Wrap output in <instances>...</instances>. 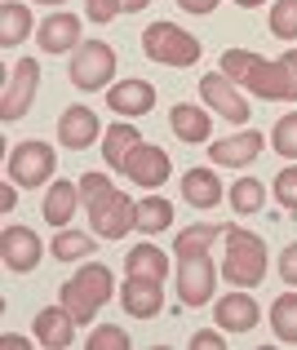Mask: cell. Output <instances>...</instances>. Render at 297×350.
I'll list each match as a JSON object with an SVG mask.
<instances>
[{
  "instance_id": "6da1fadb",
  "label": "cell",
  "mask_w": 297,
  "mask_h": 350,
  "mask_svg": "<svg viewBox=\"0 0 297 350\" xmlns=\"http://www.w3.org/2000/svg\"><path fill=\"white\" fill-rule=\"evenodd\" d=\"M222 71L240 89L266 98V103H297V49H289L275 62H266L253 49H227L222 53Z\"/></svg>"
},
{
  "instance_id": "7a4b0ae2",
  "label": "cell",
  "mask_w": 297,
  "mask_h": 350,
  "mask_svg": "<svg viewBox=\"0 0 297 350\" xmlns=\"http://www.w3.org/2000/svg\"><path fill=\"white\" fill-rule=\"evenodd\" d=\"M80 182V200L89 208V226L98 239H125L129 231H138V204L107 178V173H85Z\"/></svg>"
},
{
  "instance_id": "3957f363",
  "label": "cell",
  "mask_w": 297,
  "mask_h": 350,
  "mask_svg": "<svg viewBox=\"0 0 297 350\" xmlns=\"http://www.w3.org/2000/svg\"><path fill=\"white\" fill-rule=\"evenodd\" d=\"M111 293H116V275H111L102 262H85L67 284H62V306L71 310L76 324H89V319L111 301Z\"/></svg>"
},
{
  "instance_id": "277c9868",
  "label": "cell",
  "mask_w": 297,
  "mask_h": 350,
  "mask_svg": "<svg viewBox=\"0 0 297 350\" xmlns=\"http://www.w3.org/2000/svg\"><path fill=\"white\" fill-rule=\"evenodd\" d=\"M222 275H227L231 288H257V284L266 280V244H262V235L244 231V226H227Z\"/></svg>"
},
{
  "instance_id": "5b68a950",
  "label": "cell",
  "mask_w": 297,
  "mask_h": 350,
  "mask_svg": "<svg viewBox=\"0 0 297 350\" xmlns=\"http://www.w3.org/2000/svg\"><path fill=\"white\" fill-rule=\"evenodd\" d=\"M142 53L151 62H160V67H196L204 44L178 23H151L142 31Z\"/></svg>"
},
{
  "instance_id": "8992f818",
  "label": "cell",
  "mask_w": 297,
  "mask_h": 350,
  "mask_svg": "<svg viewBox=\"0 0 297 350\" xmlns=\"http://www.w3.org/2000/svg\"><path fill=\"white\" fill-rule=\"evenodd\" d=\"M67 76H71V85H76L80 94H98V89H107L111 76H116V49H111L107 40H80V49L71 53Z\"/></svg>"
},
{
  "instance_id": "52a82bcc",
  "label": "cell",
  "mask_w": 297,
  "mask_h": 350,
  "mask_svg": "<svg viewBox=\"0 0 297 350\" xmlns=\"http://www.w3.org/2000/svg\"><path fill=\"white\" fill-rule=\"evenodd\" d=\"M36 89H40V62L36 58H18L14 71H5V94H0V120L14 124L31 111Z\"/></svg>"
},
{
  "instance_id": "ba28073f",
  "label": "cell",
  "mask_w": 297,
  "mask_h": 350,
  "mask_svg": "<svg viewBox=\"0 0 297 350\" xmlns=\"http://www.w3.org/2000/svg\"><path fill=\"white\" fill-rule=\"evenodd\" d=\"M9 182H18V187H44V182L58 173V160H53V146L49 142H18L14 151H9Z\"/></svg>"
},
{
  "instance_id": "9c48e42d",
  "label": "cell",
  "mask_w": 297,
  "mask_h": 350,
  "mask_svg": "<svg viewBox=\"0 0 297 350\" xmlns=\"http://www.w3.org/2000/svg\"><path fill=\"white\" fill-rule=\"evenodd\" d=\"M213 257L209 253H182L178 257V297L182 306H209L213 301Z\"/></svg>"
},
{
  "instance_id": "30bf717a",
  "label": "cell",
  "mask_w": 297,
  "mask_h": 350,
  "mask_svg": "<svg viewBox=\"0 0 297 350\" xmlns=\"http://www.w3.org/2000/svg\"><path fill=\"white\" fill-rule=\"evenodd\" d=\"M200 98H204V107L209 111H218L222 120H231V124H244L248 116V98L240 94V85L227 76V71H218V76H204L200 80Z\"/></svg>"
},
{
  "instance_id": "8fae6325",
  "label": "cell",
  "mask_w": 297,
  "mask_h": 350,
  "mask_svg": "<svg viewBox=\"0 0 297 350\" xmlns=\"http://www.w3.org/2000/svg\"><path fill=\"white\" fill-rule=\"evenodd\" d=\"M40 257H44V244L31 226H5L0 231V262H5V271L27 275L40 266Z\"/></svg>"
},
{
  "instance_id": "7c38bea8",
  "label": "cell",
  "mask_w": 297,
  "mask_h": 350,
  "mask_svg": "<svg viewBox=\"0 0 297 350\" xmlns=\"http://www.w3.org/2000/svg\"><path fill=\"white\" fill-rule=\"evenodd\" d=\"M266 137L257 133V129H244V133L235 137H218V142L209 146V160L213 164H227V169H244V164H253L257 155H262Z\"/></svg>"
},
{
  "instance_id": "4fadbf2b",
  "label": "cell",
  "mask_w": 297,
  "mask_h": 350,
  "mask_svg": "<svg viewBox=\"0 0 297 350\" xmlns=\"http://www.w3.org/2000/svg\"><path fill=\"white\" fill-rule=\"evenodd\" d=\"M155 107V85L151 80H120L107 89V111H120V120L146 116Z\"/></svg>"
},
{
  "instance_id": "5bb4252c",
  "label": "cell",
  "mask_w": 297,
  "mask_h": 350,
  "mask_svg": "<svg viewBox=\"0 0 297 350\" xmlns=\"http://www.w3.org/2000/svg\"><path fill=\"white\" fill-rule=\"evenodd\" d=\"M169 169H173L169 155H164L160 146H146V142L125 160V178L138 182V187H146V191H155L160 182H169Z\"/></svg>"
},
{
  "instance_id": "9a60e30c",
  "label": "cell",
  "mask_w": 297,
  "mask_h": 350,
  "mask_svg": "<svg viewBox=\"0 0 297 350\" xmlns=\"http://www.w3.org/2000/svg\"><path fill=\"white\" fill-rule=\"evenodd\" d=\"M98 137H102V124L89 107H67V111L58 116V142L67 146V151H85Z\"/></svg>"
},
{
  "instance_id": "2e32d148",
  "label": "cell",
  "mask_w": 297,
  "mask_h": 350,
  "mask_svg": "<svg viewBox=\"0 0 297 350\" xmlns=\"http://www.w3.org/2000/svg\"><path fill=\"white\" fill-rule=\"evenodd\" d=\"M36 44L44 53H76L80 49V18L76 14H49L36 27Z\"/></svg>"
},
{
  "instance_id": "e0dca14e",
  "label": "cell",
  "mask_w": 297,
  "mask_h": 350,
  "mask_svg": "<svg viewBox=\"0 0 297 350\" xmlns=\"http://www.w3.org/2000/svg\"><path fill=\"white\" fill-rule=\"evenodd\" d=\"M257 319H262V310H257L253 293H231V297L218 301V310H213V324L222 328V333H248V328H257Z\"/></svg>"
},
{
  "instance_id": "ac0fdd59",
  "label": "cell",
  "mask_w": 297,
  "mask_h": 350,
  "mask_svg": "<svg viewBox=\"0 0 297 350\" xmlns=\"http://www.w3.org/2000/svg\"><path fill=\"white\" fill-rule=\"evenodd\" d=\"M120 301H125V315L151 319V315H160V306H164V284L125 275V293H120Z\"/></svg>"
},
{
  "instance_id": "d6986e66",
  "label": "cell",
  "mask_w": 297,
  "mask_h": 350,
  "mask_svg": "<svg viewBox=\"0 0 297 350\" xmlns=\"http://www.w3.org/2000/svg\"><path fill=\"white\" fill-rule=\"evenodd\" d=\"M36 342L49 350H67L76 346V319H71L67 306H44L36 315Z\"/></svg>"
},
{
  "instance_id": "ffe728a7",
  "label": "cell",
  "mask_w": 297,
  "mask_h": 350,
  "mask_svg": "<svg viewBox=\"0 0 297 350\" xmlns=\"http://www.w3.org/2000/svg\"><path fill=\"white\" fill-rule=\"evenodd\" d=\"M142 146V133H138L129 120H120V124H111L107 133H102V160L111 164L116 173H125V160Z\"/></svg>"
},
{
  "instance_id": "44dd1931",
  "label": "cell",
  "mask_w": 297,
  "mask_h": 350,
  "mask_svg": "<svg viewBox=\"0 0 297 350\" xmlns=\"http://www.w3.org/2000/svg\"><path fill=\"white\" fill-rule=\"evenodd\" d=\"M222 182L213 169H187V178H182V200H187L191 208H218L222 204Z\"/></svg>"
},
{
  "instance_id": "7402d4cb",
  "label": "cell",
  "mask_w": 297,
  "mask_h": 350,
  "mask_svg": "<svg viewBox=\"0 0 297 350\" xmlns=\"http://www.w3.org/2000/svg\"><path fill=\"white\" fill-rule=\"evenodd\" d=\"M76 204H80V182H53L44 191V222L49 226H67L76 217Z\"/></svg>"
},
{
  "instance_id": "603a6c76",
  "label": "cell",
  "mask_w": 297,
  "mask_h": 350,
  "mask_svg": "<svg viewBox=\"0 0 297 350\" xmlns=\"http://www.w3.org/2000/svg\"><path fill=\"white\" fill-rule=\"evenodd\" d=\"M169 129H173V137H182V142H209V129H213V120L209 111H200V107H191V103H178L169 111Z\"/></svg>"
},
{
  "instance_id": "cb8c5ba5",
  "label": "cell",
  "mask_w": 297,
  "mask_h": 350,
  "mask_svg": "<svg viewBox=\"0 0 297 350\" xmlns=\"http://www.w3.org/2000/svg\"><path fill=\"white\" fill-rule=\"evenodd\" d=\"M125 275L164 284V275H169V257H164L155 244H138V248H129V257H125Z\"/></svg>"
},
{
  "instance_id": "d4e9b609",
  "label": "cell",
  "mask_w": 297,
  "mask_h": 350,
  "mask_svg": "<svg viewBox=\"0 0 297 350\" xmlns=\"http://www.w3.org/2000/svg\"><path fill=\"white\" fill-rule=\"evenodd\" d=\"M27 36H31V9L18 5V0H5V5H0V44L14 49Z\"/></svg>"
},
{
  "instance_id": "484cf974",
  "label": "cell",
  "mask_w": 297,
  "mask_h": 350,
  "mask_svg": "<svg viewBox=\"0 0 297 350\" xmlns=\"http://www.w3.org/2000/svg\"><path fill=\"white\" fill-rule=\"evenodd\" d=\"M271 333L284 346H297V293H280L271 301Z\"/></svg>"
},
{
  "instance_id": "4316f807",
  "label": "cell",
  "mask_w": 297,
  "mask_h": 350,
  "mask_svg": "<svg viewBox=\"0 0 297 350\" xmlns=\"http://www.w3.org/2000/svg\"><path fill=\"white\" fill-rule=\"evenodd\" d=\"M262 204H266L262 178H240V182H231V208H235L240 217H253Z\"/></svg>"
},
{
  "instance_id": "83f0119b",
  "label": "cell",
  "mask_w": 297,
  "mask_h": 350,
  "mask_svg": "<svg viewBox=\"0 0 297 350\" xmlns=\"http://www.w3.org/2000/svg\"><path fill=\"white\" fill-rule=\"evenodd\" d=\"M218 235H227V226H218V222H196V226H187V231H178V239H173V253H209V244Z\"/></svg>"
},
{
  "instance_id": "f1b7e54d",
  "label": "cell",
  "mask_w": 297,
  "mask_h": 350,
  "mask_svg": "<svg viewBox=\"0 0 297 350\" xmlns=\"http://www.w3.org/2000/svg\"><path fill=\"white\" fill-rule=\"evenodd\" d=\"M58 262H80V257L98 253V244L89 239V231H58L53 235V248H49Z\"/></svg>"
},
{
  "instance_id": "f546056e",
  "label": "cell",
  "mask_w": 297,
  "mask_h": 350,
  "mask_svg": "<svg viewBox=\"0 0 297 350\" xmlns=\"http://www.w3.org/2000/svg\"><path fill=\"white\" fill-rule=\"evenodd\" d=\"M169 222H173V204H169V200L151 196V200H142V204H138V231H146V235H160Z\"/></svg>"
},
{
  "instance_id": "4dcf8cb0",
  "label": "cell",
  "mask_w": 297,
  "mask_h": 350,
  "mask_svg": "<svg viewBox=\"0 0 297 350\" xmlns=\"http://www.w3.org/2000/svg\"><path fill=\"white\" fill-rule=\"evenodd\" d=\"M271 36L275 40H297V0H275L271 5Z\"/></svg>"
},
{
  "instance_id": "1f68e13d",
  "label": "cell",
  "mask_w": 297,
  "mask_h": 350,
  "mask_svg": "<svg viewBox=\"0 0 297 350\" xmlns=\"http://www.w3.org/2000/svg\"><path fill=\"white\" fill-rule=\"evenodd\" d=\"M271 146L284 155V160H297V111H289V116L275 120V129H271Z\"/></svg>"
},
{
  "instance_id": "d6a6232c",
  "label": "cell",
  "mask_w": 297,
  "mask_h": 350,
  "mask_svg": "<svg viewBox=\"0 0 297 350\" xmlns=\"http://www.w3.org/2000/svg\"><path fill=\"white\" fill-rule=\"evenodd\" d=\"M89 350H129V333L120 324H102L89 333Z\"/></svg>"
},
{
  "instance_id": "836d02e7",
  "label": "cell",
  "mask_w": 297,
  "mask_h": 350,
  "mask_svg": "<svg viewBox=\"0 0 297 350\" xmlns=\"http://www.w3.org/2000/svg\"><path fill=\"white\" fill-rule=\"evenodd\" d=\"M275 200H280V208L297 213V164H289V169L275 173Z\"/></svg>"
},
{
  "instance_id": "e575fe53",
  "label": "cell",
  "mask_w": 297,
  "mask_h": 350,
  "mask_svg": "<svg viewBox=\"0 0 297 350\" xmlns=\"http://www.w3.org/2000/svg\"><path fill=\"white\" fill-rule=\"evenodd\" d=\"M85 14H89V23H111V18L125 14V5L120 0H85Z\"/></svg>"
},
{
  "instance_id": "d590c367",
  "label": "cell",
  "mask_w": 297,
  "mask_h": 350,
  "mask_svg": "<svg viewBox=\"0 0 297 350\" xmlns=\"http://www.w3.org/2000/svg\"><path fill=\"white\" fill-rule=\"evenodd\" d=\"M280 280L289 284V288H297V244H289L280 253Z\"/></svg>"
},
{
  "instance_id": "8d00e7d4",
  "label": "cell",
  "mask_w": 297,
  "mask_h": 350,
  "mask_svg": "<svg viewBox=\"0 0 297 350\" xmlns=\"http://www.w3.org/2000/svg\"><path fill=\"white\" fill-rule=\"evenodd\" d=\"M191 346L196 350H218V346H227V333H222V328H204V333L191 337Z\"/></svg>"
},
{
  "instance_id": "74e56055",
  "label": "cell",
  "mask_w": 297,
  "mask_h": 350,
  "mask_svg": "<svg viewBox=\"0 0 297 350\" xmlns=\"http://www.w3.org/2000/svg\"><path fill=\"white\" fill-rule=\"evenodd\" d=\"M182 14H213L218 9V0H178Z\"/></svg>"
},
{
  "instance_id": "f35d334b",
  "label": "cell",
  "mask_w": 297,
  "mask_h": 350,
  "mask_svg": "<svg viewBox=\"0 0 297 350\" xmlns=\"http://www.w3.org/2000/svg\"><path fill=\"white\" fill-rule=\"evenodd\" d=\"M120 5H125V14H138V9H146L151 0H120Z\"/></svg>"
},
{
  "instance_id": "ab89813d",
  "label": "cell",
  "mask_w": 297,
  "mask_h": 350,
  "mask_svg": "<svg viewBox=\"0 0 297 350\" xmlns=\"http://www.w3.org/2000/svg\"><path fill=\"white\" fill-rule=\"evenodd\" d=\"M0 208H5V213L14 208V187H5V191H0Z\"/></svg>"
},
{
  "instance_id": "60d3db41",
  "label": "cell",
  "mask_w": 297,
  "mask_h": 350,
  "mask_svg": "<svg viewBox=\"0 0 297 350\" xmlns=\"http://www.w3.org/2000/svg\"><path fill=\"white\" fill-rule=\"evenodd\" d=\"M235 5H244V9H257V5H262V0H235Z\"/></svg>"
},
{
  "instance_id": "b9f144b4",
  "label": "cell",
  "mask_w": 297,
  "mask_h": 350,
  "mask_svg": "<svg viewBox=\"0 0 297 350\" xmlns=\"http://www.w3.org/2000/svg\"><path fill=\"white\" fill-rule=\"evenodd\" d=\"M36 5H62V0H36Z\"/></svg>"
}]
</instances>
